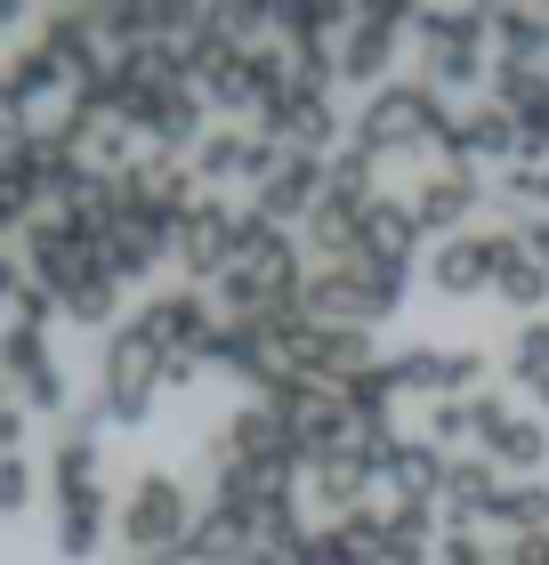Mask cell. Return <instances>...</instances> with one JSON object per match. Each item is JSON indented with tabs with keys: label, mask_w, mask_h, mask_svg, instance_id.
Returning <instances> with one entry per match:
<instances>
[{
	"label": "cell",
	"mask_w": 549,
	"mask_h": 565,
	"mask_svg": "<svg viewBox=\"0 0 549 565\" xmlns=\"http://www.w3.org/2000/svg\"><path fill=\"white\" fill-rule=\"evenodd\" d=\"M348 146H363L372 162H397V153H429V146H453V130H461V114H444L436 106V89L412 73V82H388V89H372L356 106V121H348Z\"/></svg>",
	"instance_id": "obj_1"
},
{
	"label": "cell",
	"mask_w": 549,
	"mask_h": 565,
	"mask_svg": "<svg viewBox=\"0 0 549 565\" xmlns=\"http://www.w3.org/2000/svg\"><path fill=\"white\" fill-rule=\"evenodd\" d=\"M404 275H412V267H388V259H372V250H348V259L307 267L299 307H307L316 323H356V331H372L380 316H397Z\"/></svg>",
	"instance_id": "obj_2"
},
{
	"label": "cell",
	"mask_w": 549,
	"mask_h": 565,
	"mask_svg": "<svg viewBox=\"0 0 549 565\" xmlns=\"http://www.w3.org/2000/svg\"><path fill=\"white\" fill-rule=\"evenodd\" d=\"M194 493L178 484L170 469H146L138 484L122 493V518H114V533H122V550L138 557V565H162V557H178L187 550V533H194Z\"/></svg>",
	"instance_id": "obj_3"
},
{
	"label": "cell",
	"mask_w": 549,
	"mask_h": 565,
	"mask_svg": "<svg viewBox=\"0 0 549 565\" xmlns=\"http://www.w3.org/2000/svg\"><path fill=\"white\" fill-rule=\"evenodd\" d=\"M154 388H170L162 348H154L138 323L106 331V348H97V413H106L114 428H138L154 413Z\"/></svg>",
	"instance_id": "obj_4"
},
{
	"label": "cell",
	"mask_w": 549,
	"mask_h": 565,
	"mask_svg": "<svg viewBox=\"0 0 549 565\" xmlns=\"http://www.w3.org/2000/svg\"><path fill=\"white\" fill-rule=\"evenodd\" d=\"M146 331L154 348H162V364H170V380H194L202 364H211V340H219V307H211V291H194V282H178V291H154L138 316H129Z\"/></svg>",
	"instance_id": "obj_5"
},
{
	"label": "cell",
	"mask_w": 549,
	"mask_h": 565,
	"mask_svg": "<svg viewBox=\"0 0 549 565\" xmlns=\"http://www.w3.org/2000/svg\"><path fill=\"white\" fill-rule=\"evenodd\" d=\"M412 41H421V82L429 89H461L493 65L485 9H421L412 17Z\"/></svg>",
	"instance_id": "obj_6"
},
{
	"label": "cell",
	"mask_w": 549,
	"mask_h": 565,
	"mask_svg": "<svg viewBox=\"0 0 549 565\" xmlns=\"http://www.w3.org/2000/svg\"><path fill=\"white\" fill-rule=\"evenodd\" d=\"M517 250H526L517 226H493V235H453V243H436V259H429V291H436V299H477V291H493L502 259H517Z\"/></svg>",
	"instance_id": "obj_7"
},
{
	"label": "cell",
	"mask_w": 549,
	"mask_h": 565,
	"mask_svg": "<svg viewBox=\"0 0 549 565\" xmlns=\"http://www.w3.org/2000/svg\"><path fill=\"white\" fill-rule=\"evenodd\" d=\"M388 380H397V396L453 404V396H485L493 364L468 355V348H404V355H388Z\"/></svg>",
	"instance_id": "obj_8"
},
{
	"label": "cell",
	"mask_w": 549,
	"mask_h": 565,
	"mask_svg": "<svg viewBox=\"0 0 549 565\" xmlns=\"http://www.w3.org/2000/svg\"><path fill=\"white\" fill-rule=\"evenodd\" d=\"M275 162H283V146L267 138V130H211L194 153H187V170H194V186L211 194V186H267L275 178Z\"/></svg>",
	"instance_id": "obj_9"
},
{
	"label": "cell",
	"mask_w": 549,
	"mask_h": 565,
	"mask_svg": "<svg viewBox=\"0 0 549 565\" xmlns=\"http://www.w3.org/2000/svg\"><path fill=\"white\" fill-rule=\"evenodd\" d=\"M234 226H243V211H234L226 194H202L187 218H178V235H170V259L187 267V282L202 291V282H219L234 267Z\"/></svg>",
	"instance_id": "obj_10"
},
{
	"label": "cell",
	"mask_w": 549,
	"mask_h": 565,
	"mask_svg": "<svg viewBox=\"0 0 549 565\" xmlns=\"http://www.w3.org/2000/svg\"><path fill=\"white\" fill-rule=\"evenodd\" d=\"M404 33H412V9H356L348 41H339V82H356L363 97L388 89V65H397Z\"/></svg>",
	"instance_id": "obj_11"
},
{
	"label": "cell",
	"mask_w": 549,
	"mask_h": 565,
	"mask_svg": "<svg viewBox=\"0 0 549 565\" xmlns=\"http://www.w3.org/2000/svg\"><path fill=\"white\" fill-rule=\"evenodd\" d=\"M299 484L316 493V509L339 525V518H356L363 493L380 484V452H372V445H331V452L307 460V477H299Z\"/></svg>",
	"instance_id": "obj_12"
},
{
	"label": "cell",
	"mask_w": 549,
	"mask_h": 565,
	"mask_svg": "<svg viewBox=\"0 0 549 565\" xmlns=\"http://www.w3.org/2000/svg\"><path fill=\"white\" fill-rule=\"evenodd\" d=\"M324 194H331V178H324V162H316V153H283V162H275V178L251 194V211L267 218V226H283V235H292V226H307V218H316V202H324Z\"/></svg>",
	"instance_id": "obj_13"
},
{
	"label": "cell",
	"mask_w": 549,
	"mask_h": 565,
	"mask_svg": "<svg viewBox=\"0 0 549 565\" xmlns=\"http://www.w3.org/2000/svg\"><path fill=\"white\" fill-rule=\"evenodd\" d=\"M477 202H485V178H477V170H468V162H436L421 186H412V218H421V235H444V243H453Z\"/></svg>",
	"instance_id": "obj_14"
},
{
	"label": "cell",
	"mask_w": 549,
	"mask_h": 565,
	"mask_svg": "<svg viewBox=\"0 0 549 565\" xmlns=\"http://www.w3.org/2000/svg\"><path fill=\"white\" fill-rule=\"evenodd\" d=\"M444 469H453V460H444L429 436H388L380 445V484L397 493V509H436L444 501Z\"/></svg>",
	"instance_id": "obj_15"
},
{
	"label": "cell",
	"mask_w": 549,
	"mask_h": 565,
	"mask_svg": "<svg viewBox=\"0 0 549 565\" xmlns=\"http://www.w3.org/2000/svg\"><path fill=\"white\" fill-rule=\"evenodd\" d=\"M444 162H468V170H477V162H502V170L526 162V121L485 97V106L461 114V130H453V146H444Z\"/></svg>",
	"instance_id": "obj_16"
},
{
	"label": "cell",
	"mask_w": 549,
	"mask_h": 565,
	"mask_svg": "<svg viewBox=\"0 0 549 565\" xmlns=\"http://www.w3.org/2000/svg\"><path fill=\"white\" fill-rule=\"evenodd\" d=\"M258 130H267L283 153H316V162H324L331 138H339V114H331V97H324V89H299V82H292V97H283V106L258 121Z\"/></svg>",
	"instance_id": "obj_17"
},
{
	"label": "cell",
	"mask_w": 549,
	"mask_h": 565,
	"mask_svg": "<svg viewBox=\"0 0 549 565\" xmlns=\"http://www.w3.org/2000/svg\"><path fill=\"white\" fill-rule=\"evenodd\" d=\"M114 518H122V509L106 501V484H89V493H65V501H57V518H49V542H57L65 565H89L97 550H106Z\"/></svg>",
	"instance_id": "obj_18"
},
{
	"label": "cell",
	"mask_w": 549,
	"mask_h": 565,
	"mask_svg": "<svg viewBox=\"0 0 549 565\" xmlns=\"http://www.w3.org/2000/svg\"><path fill=\"white\" fill-rule=\"evenodd\" d=\"M493 501H502V469H493L485 452H461L453 469H444V501H436V518H444V533H453V525H468V518H485Z\"/></svg>",
	"instance_id": "obj_19"
},
{
	"label": "cell",
	"mask_w": 549,
	"mask_h": 565,
	"mask_svg": "<svg viewBox=\"0 0 549 565\" xmlns=\"http://www.w3.org/2000/svg\"><path fill=\"white\" fill-rule=\"evenodd\" d=\"M187 557H194V565H251V557H258V533H251V518L202 501V518H194V533H187Z\"/></svg>",
	"instance_id": "obj_20"
},
{
	"label": "cell",
	"mask_w": 549,
	"mask_h": 565,
	"mask_svg": "<svg viewBox=\"0 0 549 565\" xmlns=\"http://www.w3.org/2000/svg\"><path fill=\"white\" fill-rule=\"evenodd\" d=\"M485 460H493L502 477H517V484H526V477L541 469V460H549V420H541V413H509L502 428L485 436Z\"/></svg>",
	"instance_id": "obj_21"
},
{
	"label": "cell",
	"mask_w": 549,
	"mask_h": 565,
	"mask_svg": "<svg viewBox=\"0 0 549 565\" xmlns=\"http://www.w3.org/2000/svg\"><path fill=\"white\" fill-rule=\"evenodd\" d=\"M339 396H348V428H356L363 445L380 452V445H388V420H397V380H388V364L356 372V380H348Z\"/></svg>",
	"instance_id": "obj_22"
},
{
	"label": "cell",
	"mask_w": 549,
	"mask_h": 565,
	"mask_svg": "<svg viewBox=\"0 0 549 565\" xmlns=\"http://www.w3.org/2000/svg\"><path fill=\"white\" fill-rule=\"evenodd\" d=\"M363 250L388 259V267H412V250H421V218H412V202L380 194L372 211H363Z\"/></svg>",
	"instance_id": "obj_23"
},
{
	"label": "cell",
	"mask_w": 549,
	"mask_h": 565,
	"mask_svg": "<svg viewBox=\"0 0 549 565\" xmlns=\"http://www.w3.org/2000/svg\"><path fill=\"white\" fill-rule=\"evenodd\" d=\"M485 525L493 533H509V542H541V533H549V484H502V501H493L485 509Z\"/></svg>",
	"instance_id": "obj_24"
},
{
	"label": "cell",
	"mask_w": 549,
	"mask_h": 565,
	"mask_svg": "<svg viewBox=\"0 0 549 565\" xmlns=\"http://www.w3.org/2000/svg\"><path fill=\"white\" fill-rule=\"evenodd\" d=\"M493 299H502V307H517V316H541V307H549V275H541V259H534V250H517V259H502V275H493Z\"/></svg>",
	"instance_id": "obj_25"
},
{
	"label": "cell",
	"mask_w": 549,
	"mask_h": 565,
	"mask_svg": "<svg viewBox=\"0 0 549 565\" xmlns=\"http://www.w3.org/2000/svg\"><path fill=\"white\" fill-rule=\"evenodd\" d=\"M17 404H24L33 420H41V413H49V420H65V413H73V380H65L57 355H49L41 372H24V380H17Z\"/></svg>",
	"instance_id": "obj_26"
},
{
	"label": "cell",
	"mask_w": 549,
	"mask_h": 565,
	"mask_svg": "<svg viewBox=\"0 0 549 565\" xmlns=\"http://www.w3.org/2000/svg\"><path fill=\"white\" fill-rule=\"evenodd\" d=\"M421 436L444 452V460H461V445L477 436V396H453V404H429V420H421Z\"/></svg>",
	"instance_id": "obj_27"
},
{
	"label": "cell",
	"mask_w": 549,
	"mask_h": 565,
	"mask_svg": "<svg viewBox=\"0 0 549 565\" xmlns=\"http://www.w3.org/2000/svg\"><path fill=\"white\" fill-rule=\"evenodd\" d=\"M502 364H509V380H517V388H534V380L549 372V316H534V323H517V331H509Z\"/></svg>",
	"instance_id": "obj_28"
},
{
	"label": "cell",
	"mask_w": 549,
	"mask_h": 565,
	"mask_svg": "<svg viewBox=\"0 0 549 565\" xmlns=\"http://www.w3.org/2000/svg\"><path fill=\"white\" fill-rule=\"evenodd\" d=\"M65 316L82 323V331H122L114 316H122V282L114 275H97V282H82V291L65 299Z\"/></svg>",
	"instance_id": "obj_29"
},
{
	"label": "cell",
	"mask_w": 549,
	"mask_h": 565,
	"mask_svg": "<svg viewBox=\"0 0 549 565\" xmlns=\"http://www.w3.org/2000/svg\"><path fill=\"white\" fill-rule=\"evenodd\" d=\"M49 364V331H24V323H0V372H9V388L24 372Z\"/></svg>",
	"instance_id": "obj_30"
},
{
	"label": "cell",
	"mask_w": 549,
	"mask_h": 565,
	"mask_svg": "<svg viewBox=\"0 0 549 565\" xmlns=\"http://www.w3.org/2000/svg\"><path fill=\"white\" fill-rule=\"evenodd\" d=\"M33 501H41V469H33V452H9V460H0V518H24Z\"/></svg>",
	"instance_id": "obj_31"
},
{
	"label": "cell",
	"mask_w": 549,
	"mask_h": 565,
	"mask_svg": "<svg viewBox=\"0 0 549 565\" xmlns=\"http://www.w3.org/2000/svg\"><path fill=\"white\" fill-rule=\"evenodd\" d=\"M372 153H363V146H339L331 153V162H324V178H331V194H356V202H372Z\"/></svg>",
	"instance_id": "obj_32"
},
{
	"label": "cell",
	"mask_w": 549,
	"mask_h": 565,
	"mask_svg": "<svg viewBox=\"0 0 549 565\" xmlns=\"http://www.w3.org/2000/svg\"><path fill=\"white\" fill-rule=\"evenodd\" d=\"M49 316H65V307L49 299L41 282H24V291H17V307H9V323H24V331H49Z\"/></svg>",
	"instance_id": "obj_33"
},
{
	"label": "cell",
	"mask_w": 549,
	"mask_h": 565,
	"mask_svg": "<svg viewBox=\"0 0 549 565\" xmlns=\"http://www.w3.org/2000/svg\"><path fill=\"white\" fill-rule=\"evenodd\" d=\"M24 436H33V413H24V404H0V460L24 452Z\"/></svg>",
	"instance_id": "obj_34"
},
{
	"label": "cell",
	"mask_w": 549,
	"mask_h": 565,
	"mask_svg": "<svg viewBox=\"0 0 549 565\" xmlns=\"http://www.w3.org/2000/svg\"><path fill=\"white\" fill-rule=\"evenodd\" d=\"M502 565H549V533H541V542H509Z\"/></svg>",
	"instance_id": "obj_35"
},
{
	"label": "cell",
	"mask_w": 549,
	"mask_h": 565,
	"mask_svg": "<svg viewBox=\"0 0 549 565\" xmlns=\"http://www.w3.org/2000/svg\"><path fill=\"white\" fill-rule=\"evenodd\" d=\"M517 235H526V250H534V259H541V275H549V218H526Z\"/></svg>",
	"instance_id": "obj_36"
},
{
	"label": "cell",
	"mask_w": 549,
	"mask_h": 565,
	"mask_svg": "<svg viewBox=\"0 0 549 565\" xmlns=\"http://www.w3.org/2000/svg\"><path fill=\"white\" fill-rule=\"evenodd\" d=\"M526 396H534V413H549V372L534 380V388H526Z\"/></svg>",
	"instance_id": "obj_37"
},
{
	"label": "cell",
	"mask_w": 549,
	"mask_h": 565,
	"mask_svg": "<svg viewBox=\"0 0 549 565\" xmlns=\"http://www.w3.org/2000/svg\"><path fill=\"white\" fill-rule=\"evenodd\" d=\"M0 404H17V388H9V372H0Z\"/></svg>",
	"instance_id": "obj_38"
},
{
	"label": "cell",
	"mask_w": 549,
	"mask_h": 565,
	"mask_svg": "<svg viewBox=\"0 0 549 565\" xmlns=\"http://www.w3.org/2000/svg\"><path fill=\"white\" fill-rule=\"evenodd\" d=\"M251 565H275V557H251Z\"/></svg>",
	"instance_id": "obj_39"
}]
</instances>
